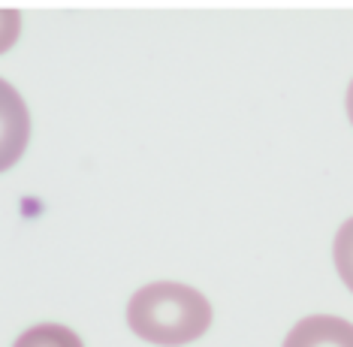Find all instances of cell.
<instances>
[{
  "instance_id": "7",
  "label": "cell",
  "mask_w": 353,
  "mask_h": 347,
  "mask_svg": "<svg viewBox=\"0 0 353 347\" xmlns=\"http://www.w3.org/2000/svg\"><path fill=\"white\" fill-rule=\"evenodd\" d=\"M344 106H347V118H350V124H353V79H350V85H347V97H344Z\"/></svg>"
},
{
  "instance_id": "3",
  "label": "cell",
  "mask_w": 353,
  "mask_h": 347,
  "mask_svg": "<svg viewBox=\"0 0 353 347\" xmlns=\"http://www.w3.org/2000/svg\"><path fill=\"white\" fill-rule=\"evenodd\" d=\"M281 347H353V324L335 314L302 317Z\"/></svg>"
},
{
  "instance_id": "4",
  "label": "cell",
  "mask_w": 353,
  "mask_h": 347,
  "mask_svg": "<svg viewBox=\"0 0 353 347\" xmlns=\"http://www.w3.org/2000/svg\"><path fill=\"white\" fill-rule=\"evenodd\" d=\"M12 347H85L70 326L61 324H37L25 329L19 338L12 341Z\"/></svg>"
},
{
  "instance_id": "5",
  "label": "cell",
  "mask_w": 353,
  "mask_h": 347,
  "mask_svg": "<svg viewBox=\"0 0 353 347\" xmlns=\"http://www.w3.org/2000/svg\"><path fill=\"white\" fill-rule=\"evenodd\" d=\"M332 263H335L339 278L344 281V287L353 293V217H347V221L339 227V232H335Z\"/></svg>"
},
{
  "instance_id": "6",
  "label": "cell",
  "mask_w": 353,
  "mask_h": 347,
  "mask_svg": "<svg viewBox=\"0 0 353 347\" xmlns=\"http://www.w3.org/2000/svg\"><path fill=\"white\" fill-rule=\"evenodd\" d=\"M21 34V12L19 10H0V54L10 52Z\"/></svg>"
},
{
  "instance_id": "2",
  "label": "cell",
  "mask_w": 353,
  "mask_h": 347,
  "mask_svg": "<svg viewBox=\"0 0 353 347\" xmlns=\"http://www.w3.org/2000/svg\"><path fill=\"white\" fill-rule=\"evenodd\" d=\"M30 142V112L21 94L0 79V172L12 169L25 157Z\"/></svg>"
},
{
  "instance_id": "1",
  "label": "cell",
  "mask_w": 353,
  "mask_h": 347,
  "mask_svg": "<svg viewBox=\"0 0 353 347\" xmlns=\"http://www.w3.org/2000/svg\"><path fill=\"white\" fill-rule=\"evenodd\" d=\"M212 302L181 281H151L127 302V326L154 347H184L208 333Z\"/></svg>"
}]
</instances>
